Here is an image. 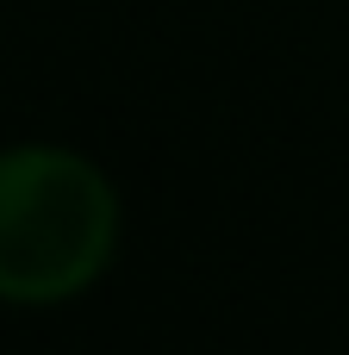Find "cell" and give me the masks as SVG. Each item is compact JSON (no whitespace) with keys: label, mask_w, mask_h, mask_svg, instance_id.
<instances>
[{"label":"cell","mask_w":349,"mask_h":355,"mask_svg":"<svg viewBox=\"0 0 349 355\" xmlns=\"http://www.w3.org/2000/svg\"><path fill=\"white\" fill-rule=\"evenodd\" d=\"M119 243L112 181L56 144L0 150V300L56 306L100 281Z\"/></svg>","instance_id":"cell-1"}]
</instances>
